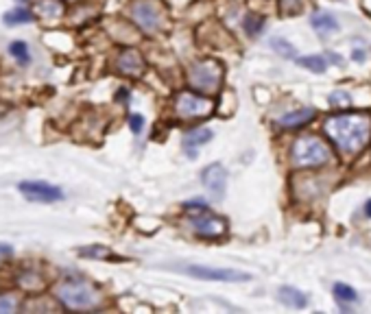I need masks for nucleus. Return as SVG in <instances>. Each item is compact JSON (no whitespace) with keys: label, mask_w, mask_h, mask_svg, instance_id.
I'll list each match as a JSON object with an SVG mask.
<instances>
[{"label":"nucleus","mask_w":371,"mask_h":314,"mask_svg":"<svg viewBox=\"0 0 371 314\" xmlns=\"http://www.w3.org/2000/svg\"><path fill=\"white\" fill-rule=\"evenodd\" d=\"M325 133L343 153H358L371 138V116L354 111V114H339L325 123Z\"/></svg>","instance_id":"obj_1"},{"label":"nucleus","mask_w":371,"mask_h":314,"mask_svg":"<svg viewBox=\"0 0 371 314\" xmlns=\"http://www.w3.org/2000/svg\"><path fill=\"white\" fill-rule=\"evenodd\" d=\"M291 157H293V164L299 166V168H310V166H323L330 162V146H327L323 140L315 138V136H306V138H299L295 144H293V151H291Z\"/></svg>","instance_id":"obj_2"},{"label":"nucleus","mask_w":371,"mask_h":314,"mask_svg":"<svg viewBox=\"0 0 371 314\" xmlns=\"http://www.w3.org/2000/svg\"><path fill=\"white\" fill-rule=\"evenodd\" d=\"M57 297L65 308L73 310H90L99 303V293L85 282H63L57 288Z\"/></svg>","instance_id":"obj_3"},{"label":"nucleus","mask_w":371,"mask_h":314,"mask_svg":"<svg viewBox=\"0 0 371 314\" xmlns=\"http://www.w3.org/2000/svg\"><path fill=\"white\" fill-rule=\"evenodd\" d=\"M172 271H180L186 273L190 277L196 280H206V282H249L251 275L243 273V271H236V268H212V266H203V264H177V266H170Z\"/></svg>","instance_id":"obj_4"},{"label":"nucleus","mask_w":371,"mask_h":314,"mask_svg":"<svg viewBox=\"0 0 371 314\" xmlns=\"http://www.w3.org/2000/svg\"><path fill=\"white\" fill-rule=\"evenodd\" d=\"M190 85L196 89V92H203V94H212L221 85L223 79V70H221V63L214 61V59H206L194 63L190 68Z\"/></svg>","instance_id":"obj_5"},{"label":"nucleus","mask_w":371,"mask_h":314,"mask_svg":"<svg viewBox=\"0 0 371 314\" xmlns=\"http://www.w3.org/2000/svg\"><path fill=\"white\" fill-rule=\"evenodd\" d=\"M20 192L25 199L33 201V203H55V201L63 199L61 188L46 182H22Z\"/></svg>","instance_id":"obj_6"},{"label":"nucleus","mask_w":371,"mask_h":314,"mask_svg":"<svg viewBox=\"0 0 371 314\" xmlns=\"http://www.w3.org/2000/svg\"><path fill=\"white\" fill-rule=\"evenodd\" d=\"M175 107H177V114L184 118H201L212 111V103L194 92H182L175 101Z\"/></svg>","instance_id":"obj_7"},{"label":"nucleus","mask_w":371,"mask_h":314,"mask_svg":"<svg viewBox=\"0 0 371 314\" xmlns=\"http://www.w3.org/2000/svg\"><path fill=\"white\" fill-rule=\"evenodd\" d=\"M190 225L194 230L196 236H203V238H218L225 234V220L216 214H210L208 210L203 212H196L190 220Z\"/></svg>","instance_id":"obj_8"},{"label":"nucleus","mask_w":371,"mask_h":314,"mask_svg":"<svg viewBox=\"0 0 371 314\" xmlns=\"http://www.w3.org/2000/svg\"><path fill=\"white\" fill-rule=\"evenodd\" d=\"M201 182L214 201H223L227 190V170L223 164H212L201 172Z\"/></svg>","instance_id":"obj_9"},{"label":"nucleus","mask_w":371,"mask_h":314,"mask_svg":"<svg viewBox=\"0 0 371 314\" xmlns=\"http://www.w3.org/2000/svg\"><path fill=\"white\" fill-rule=\"evenodd\" d=\"M131 18L136 20V25L142 31H156L160 27V9L156 3H151V0H138V3L131 7Z\"/></svg>","instance_id":"obj_10"},{"label":"nucleus","mask_w":371,"mask_h":314,"mask_svg":"<svg viewBox=\"0 0 371 314\" xmlns=\"http://www.w3.org/2000/svg\"><path fill=\"white\" fill-rule=\"evenodd\" d=\"M214 138V131L208 129V127H196L192 131H188L184 136V149L190 157H196V153H199L201 146H206L210 140Z\"/></svg>","instance_id":"obj_11"},{"label":"nucleus","mask_w":371,"mask_h":314,"mask_svg":"<svg viewBox=\"0 0 371 314\" xmlns=\"http://www.w3.org/2000/svg\"><path fill=\"white\" fill-rule=\"evenodd\" d=\"M315 116H317V111L313 107H303V109H297V111H291V114H287V116H282L279 125L287 127V129H295V127L310 123Z\"/></svg>","instance_id":"obj_12"},{"label":"nucleus","mask_w":371,"mask_h":314,"mask_svg":"<svg viewBox=\"0 0 371 314\" xmlns=\"http://www.w3.org/2000/svg\"><path fill=\"white\" fill-rule=\"evenodd\" d=\"M118 68H120L125 75H140L142 68H144V61H142V57L138 55V51H125V53L118 57Z\"/></svg>","instance_id":"obj_13"},{"label":"nucleus","mask_w":371,"mask_h":314,"mask_svg":"<svg viewBox=\"0 0 371 314\" xmlns=\"http://www.w3.org/2000/svg\"><path fill=\"white\" fill-rule=\"evenodd\" d=\"M279 301L287 303L289 308H306L308 306V297L301 290L293 288V286H284L279 288Z\"/></svg>","instance_id":"obj_14"},{"label":"nucleus","mask_w":371,"mask_h":314,"mask_svg":"<svg viewBox=\"0 0 371 314\" xmlns=\"http://www.w3.org/2000/svg\"><path fill=\"white\" fill-rule=\"evenodd\" d=\"M310 25L321 31V33H330V31H337L339 29V22L330 15V13H315L310 18Z\"/></svg>","instance_id":"obj_15"},{"label":"nucleus","mask_w":371,"mask_h":314,"mask_svg":"<svg viewBox=\"0 0 371 314\" xmlns=\"http://www.w3.org/2000/svg\"><path fill=\"white\" fill-rule=\"evenodd\" d=\"M297 63H299V65H303V68L313 70V73H325V68H327V57H323V55L297 57Z\"/></svg>","instance_id":"obj_16"},{"label":"nucleus","mask_w":371,"mask_h":314,"mask_svg":"<svg viewBox=\"0 0 371 314\" xmlns=\"http://www.w3.org/2000/svg\"><path fill=\"white\" fill-rule=\"evenodd\" d=\"M35 9H37V13H39L42 18H59L61 11H63V7H61L59 0H42V3H37Z\"/></svg>","instance_id":"obj_17"},{"label":"nucleus","mask_w":371,"mask_h":314,"mask_svg":"<svg viewBox=\"0 0 371 314\" xmlns=\"http://www.w3.org/2000/svg\"><path fill=\"white\" fill-rule=\"evenodd\" d=\"M31 20H33V15H31V11H29V9H13V11L5 13V18H3V22H5L7 27L27 25V22H31Z\"/></svg>","instance_id":"obj_18"},{"label":"nucleus","mask_w":371,"mask_h":314,"mask_svg":"<svg viewBox=\"0 0 371 314\" xmlns=\"http://www.w3.org/2000/svg\"><path fill=\"white\" fill-rule=\"evenodd\" d=\"M332 293H334V297H337L341 303H356V301H358L356 290H354L352 286H347V284H334Z\"/></svg>","instance_id":"obj_19"},{"label":"nucleus","mask_w":371,"mask_h":314,"mask_svg":"<svg viewBox=\"0 0 371 314\" xmlns=\"http://www.w3.org/2000/svg\"><path fill=\"white\" fill-rule=\"evenodd\" d=\"M9 53L11 57L18 61V63H29L31 61V55H29V46L25 42H13L9 46Z\"/></svg>","instance_id":"obj_20"},{"label":"nucleus","mask_w":371,"mask_h":314,"mask_svg":"<svg viewBox=\"0 0 371 314\" xmlns=\"http://www.w3.org/2000/svg\"><path fill=\"white\" fill-rule=\"evenodd\" d=\"M271 46H273V51L275 53H279V55H284V57H289V59H297L295 57V46H293V44L291 42H287V39H284V37H275L273 42H271Z\"/></svg>","instance_id":"obj_21"},{"label":"nucleus","mask_w":371,"mask_h":314,"mask_svg":"<svg viewBox=\"0 0 371 314\" xmlns=\"http://www.w3.org/2000/svg\"><path fill=\"white\" fill-rule=\"evenodd\" d=\"M262 27H265V18H262V15L249 13V15L245 18V31H247V35H251V37L260 35Z\"/></svg>","instance_id":"obj_22"},{"label":"nucleus","mask_w":371,"mask_h":314,"mask_svg":"<svg viewBox=\"0 0 371 314\" xmlns=\"http://www.w3.org/2000/svg\"><path fill=\"white\" fill-rule=\"evenodd\" d=\"M18 310V299L13 295H0V314H11Z\"/></svg>","instance_id":"obj_23"},{"label":"nucleus","mask_w":371,"mask_h":314,"mask_svg":"<svg viewBox=\"0 0 371 314\" xmlns=\"http://www.w3.org/2000/svg\"><path fill=\"white\" fill-rule=\"evenodd\" d=\"M279 9H282L284 13L293 15V13L301 11V0H282V3H279Z\"/></svg>","instance_id":"obj_24"},{"label":"nucleus","mask_w":371,"mask_h":314,"mask_svg":"<svg viewBox=\"0 0 371 314\" xmlns=\"http://www.w3.org/2000/svg\"><path fill=\"white\" fill-rule=\"evenodd\" d=\"M330 103L337 105V107H347L349 103H352V96H349L347 92H334L330 96Z\"/></svg>","instance_id":"obj_25"},{"label":"nucleus","mask_w":371,"mask_h":314,"mask_svg":"<svg viewBox=\"0 0 371 314\" xmlns=\"http://www.w3.org/2000/svg\"><path fill=\"white\" fill-rule=\"evenodd\" d=\"M81 256L105 258V256H109V251H107V249H103V246H92V249H81Z\"/></svg>","instance_id":"obj_26"},{"label":"nucleus","mask_w":371,"mask_h":314,"mask_svg":"<svg viewBox=\"0 0 371 314\" xmlns=\"http://www.w3.org/2000/svg\"><path fill=\"white\" fill-rule=\"evenodd\" d=\"M129 127H131V131H134V133H140L142 127H144V118L140 114H134L129 118Z\"/></svg>","instance_id":"obj_27"},{"label":"nucleus","mask_w":371,"mask_h":314,"mask_svg":"<svg viewBox=\"0 0 371 314\" xmlns=\"http://www.w3.org/2000/svg\"><path fill=\"white\" fill-rule=\"evenodd\" d=\"M11 256H13V246L7 244V242H0V264H3V260H7Z\"/></svg>","instance_id":"obj_28"},{"label":"nucleus","mask_w":371,"mask_h":314,"mask_svg":"<svg viewBox=\"0 0 371 314\" xmlns=\"http://www.w3.org/2000/svg\"><path fill=\"white\" fill-rule=\"evenodd\" d=\"M365 214H367V216L371 218V199H369V201H367V203H365Z\"/></svg>","instance_id":"obj_29"},{"label":"nucleus","mask_w":371,"mask_h":314,"mask_svg":"<svg viewBox=\"0 0 371 314\" xmlns=\"http://www.w3.org/2000/svg\"><path fill=\"white\" fill-rule=\"evenodd\" d=\"M354 59H356V61H363V59H365L363 51H354Z\"/></svg>","instance_id":"obj_30"}]
</instances>
